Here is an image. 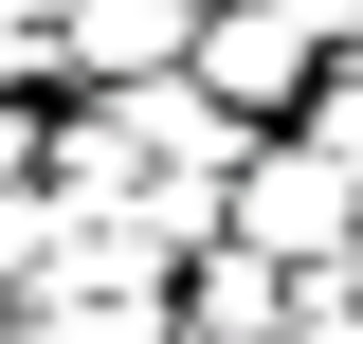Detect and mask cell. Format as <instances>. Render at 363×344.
<instances>
[{
  "label": "cell",
  "instance_id": "cell-1",
  "mask_svg": "<svg viewBox=\"0 0 363 344\" xmlns=\"http://www.w3.org/2000/svg\"><path fill=\"white\" fill-rule=\"evenodd\" d=\"M327 55H345V0H200V18H182V73L218 91L236 127H291Z\"/></svg>",
  "mask_w": 363,
  "mask_h": 344
},
{
  "label": "cell",
  "instance_id": "cell-2",
  "mask_svg": "<svg viewBox=\"0 0 363 344\" xmlns=\"http://www.w3.org/2000/svg\"><path fill=\"white\" fill-rule=\"evenodd\" d=\"M218 236L236 254H272V272H327L363 236V181L327 164L309 127H236V181H218Z\"/></svg>",
  "mask_w": 363,
  "mask_h": 344
},
{
  "label": "cell",
  "instance_id": "cell-3",
  "mask_svg": "<svg viewBox=\"0 0 363 344\" xmlns=\"http://www.w3.org/2000/svg\"><path fill=\"white\" fill-rule=\"evenodd\" d=\"M182 18H200V0H55V37H37V73H164L182 55Z\"/></svg>",
  "mask_w": 363,
  "mask_h": 344
},
{
  "label": "cell",
  "instance_id": "cell-4",
  "mask_svg": "<svg viewBox=\"0 0 363 344\" xmlns=\"http://www.w3.org/2000/svg\"><path fill=\"white\" fill-rule=\"evenodd\" d=\"M37 344H164V290H18Z\"/></svg>",
  "mask_w": 363,
  "mask_h": 344
},
{
  "label": "cell",
  "instance_id": "cell-5",
  "mask_svg": "<svg viewBox=\"0 0 363 344\" xmlns=\"http://www.w3.org/2000/svg\"><path fill=\"white\" fill-rule=\"evenodd\" d=\"M272 344H363V272H345V254L291 272V290H272Z\"/></svg>",
  "mask_w": 363,
  "mask_h": 344
},
{
  "label": "cell",
  "instance_id": "cell-6",
  "mask_svg": "<svg viewBox=\"0 0 363 344\" xmlns=\"http://www.w3.org/2000/svg\"><path fill=\"white\" fill-rule=\"evenodd\" d=\"M0 181H37V109H18V73H0Z\"/></svg>",
  "mask_w": 363,
  "mask_h": 344
}]
</instances>
